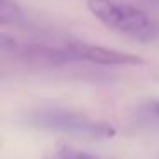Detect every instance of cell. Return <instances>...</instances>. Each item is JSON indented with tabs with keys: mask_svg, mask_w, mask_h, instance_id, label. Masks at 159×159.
<instances>
[{
	"mask_svg": "<svg viewBox=\"0 0 159 159\" xmlns=\"http://www.w3.org/2000/svg\"><path fill=\"white\" fill-rule=\"evenodd\" d=\"M87 9L104 26L139 41L159 38V24L134 5L115 0H87Z\"/></svg>",
	"mask_w": 159,
	"mask_h": 159,
	"instance_id": "obj_1",
	"label": "cell"
},
{
	"mask_svg": "<svg viewBox=\"0 0 159 159\" xmlns=\"http://www.w3.org/2000/svg\"><path fill=\"white\" fill-rule=\"evenodd\" d=\"M33 125L48 130H58L67 132V134H80V135H89L96 139H110L116 134L113 125L106 121H98L79 111L72 110H43L36 111L31 116Z\"/></svg>",
	"mask_w": 159,
	"mask_h": 159,
	"instance_id": "obj_2",
	"label": "cell"
},
{
	"mask_svg": "<svg viewBox=\"0 0 159 159\" xmlns=\"http://www.w3.org/2000/svg\"><path fill=\"white\" fill-rule=\"evenodd\" d=\"M70 50L77 55L79 60L96 63V65H108V67H135L142 65L144 60L140 57L128 52H120V50L106 48V46H98L84 41H70Z\"/></svg>",
	"mask_w": 159,
	"mask_h": 159,
	"instance_id": "obj_3",
	"label": "cell"
},
{
	"mask_svg": "<svg viewBox=\"0 0 159 159\" xmlns=\"http://www.w3.org/2000/svg\"><path fill=\"white\" fill-rule=\"evenodd\" d=\"M22 57L28 60L31 65L36 67H55V65H63L69 62H77V55L69 48H55L48 45H28L22 48Z\"/></svg>",
	"mask_w": 159,
	"mask_h": 159,
	"instance_id": "obj_4",
	"label": "cell"
},
{
	"mask_svg": "<svg viewBox=\"0 0 159 159\" xmlns=\"http://www.w3.org/2000/svg\"><path fill=\"white\" fill-rule=\"evenodd\" d=\"M45 159H104V157L86 151H77V149H72L69 145H62V147L55 149L53 152L46 154Z\"/></svg>",
	"mask_w": 159,
	"mask_h": 159,
	"instance_id": "obj_5",
	"label": "cell"
},
{
	"mask_svg": "<svg viewBox=\"0 0 159 159\" xmlns=\"http://www.w3.org/2000/svg\"><path fill=\"white\" fill-rule=\"evenodd\" d=\"M142 113H144L145 116L152 118L154 121H159V99L147 101V103L144 104V110H142Z\"/></svg>",
	"mask_w": 159,
	"mask_h": 159,
	"instance_id": "obj_6",
	"label": "cell"
},
{
	"mask_svg": "<svg viewBox=\"0 0 159 159\" xmlns=\"http://www.w3.org/2000/svg\"><path fill=\"white\" fill-rule=\"evenodd\" d=\"M0 9L5 12H11V14L14 16H21V7L17 5V2L16 0H0Z\"/></svg>",
	"mask_w": 159,
	"mask_h": 159,
	"instance_id": "obj_7",
	"label": "cell"
}]
</instances>
